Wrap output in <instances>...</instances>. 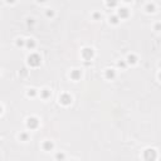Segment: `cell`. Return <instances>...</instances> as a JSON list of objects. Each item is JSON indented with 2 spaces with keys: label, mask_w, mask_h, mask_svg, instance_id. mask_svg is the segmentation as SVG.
Wrapping results in <instances>:
<instances>
[{
  "label": "cell",
  "mask_w": 161,
  "mask_h": 161,
  "mask_svg": "<svg viewBox=\"0 0 161 161\" xmlns=\"http://www.w3.org/2000/svg\"><path fill=\"white\" fill-rule=\"evenodd\" d=\"M156 157H157V154H156V151H155L154 148H147V150H145V152H144V159L146 161H155Z\"/></svg>",
  "instance_id": "1"
},
{
  "label": "cell",
  "mask_w": 161,
  "mask_h": 161,
  "mask_svg": "<svg viewBox=\"0 0 161 161\" xmlns=\"http://www.w3.org/2000/svg\"><path fill=\"white\" fill-rule=\"evenodd\" d=\"M40 57L38 56V54H30L29 57H28V63H29L30 67H38V66H40Z\"/></svg>",
  "instance_id": "2"
},
{
  "label": "cell",
  "mask_w": 161,
  "mask_h": 161,
  "mask_svg": "<svg viewBox=\"0 0 161 161\" xmlns=\"http://www.w3.org/2000/svg\"><path fill=\"white\" fill-rule=\"evenodd\" d=\"M38 125H39V121H38V118L37 117H29L28 118V121H27V126H28L29 128H31V130L37 128Z\"/></svg>",
  "instance_id": "3"
},
{
  "label": "cell",
  "mask_w": 161,
  "mask_h": 161,
  "mask_svg": "<svg viewBox=\"0 0 161 161\" xmlns=\"http://www.w3.org/2000/svg\"><path fill=\"white\" fill-rule=\"evenodd\" d=\"M82 57L86 59V60H89V59L93 58V49L92 48H84L82 50Z\"/></svg>",
  "instance_id": "4"
},
{
  "label": "cell",
  "mask_w": 161,
  "mask_h": 161,
  "mask_svg": "<svg viewBox=\"0 0 161 161\" xmlns=\"http://www.w3.org/2000/svg\"><path fill=\"white\" fill-rule=\"evenodd\" d=\"M59 101H60V103L62 104H69V103L72 102V97L69 96V94H67V93H64V94H62L60 96V98H59Z\"/></svg>",
  "instance_id": "5"
},
{
  "label": "cell",
  "mask_w": 161,
  "mask_h": 161,
  "mask_svg": "<svg viewBox=\"0 0 161 161\" xmlns=\"http://www.w3.org/2000/svg\"><path fill=\"white\" fill-rule=\"evenodd\" d=\"M81 76H82V72H81V71L74 69V71H72V73H71V78H72L73 81H78V79L81 78Z\"/></svg>",
  "instance_id": "6"
},
{
  "label": "cell",
  "mask_w": 161,
  "mask_h": 161,
  "mask_svg": "<svg viewBox=\"0 0 161 161\" xmlns=\"http://www.w3.org/2000/svg\"><path fill=\"white\" fill-rule=\"evenodd\" d=\"M118 16H120V18H127V16H128V10H127L126 8H121V9L118 10Z\"/></svg>",
  "instance_id": "7"
},
{
  "label": "cell",
  "mask_w": 161,
  "mask_h": 161,
  "mask_svg": "<svg viewBox=\"0 0 161 161\" xmlns=\"http://www.w3.org/2000/svg\"><path fill=\"white\" fill-rule=\"evenodd\" d=\"M115 76H116V73H115L113 69H107V71H106V78H107V79H113Z\"/></svg>",
  "instance_id": "8"
},
{
  "label": "cell",
  "mask_w": 161,
  "mask_h": 161,
  "mask_svg": "<svg viewBox=\"0 0 161 161\" xmlns=\"http://www.w3.org/2000/svg\"><path fill=\"white\" fill-rule=\"evenodd\" d=\"M43 148L45 151H50L52 148H53V142H50V141H45L43 144Z\"/></svg>",
  "instance_id": "9"
},
{
  "label": "cell",
  "mask_w": 161,
  "mask_h": 161,
  "mask_svg": "<svg viewBox=\"0 0 161 161\" xmlns=\"http://www.w3.org/2000/svg\"><path fill=\"white\" fill-rule=\"evenodd\" d=\"M136 62H137V57H136V56L130 54V56L127 57V63H130V64H135Z\"/></svg>",
  "instance_id": "10"
},
{
  "label": "cell",
  "mask_w": 161,
  "mask_h": 161,
  "mask_svg": "<svg viewBox=\"0 0 161 161\" xmlns=\"http://www.w3.org/2000/svg\"><path fill=\"white\" fill-rule=\"evenodd\" d=\"M25 45H27L29 49H33V48L35 47V42H34L33 39H28V40H27V43H25Z\"/></svg>",
  "instance_id": "11"
},
{
  "label": "cell",
  "mask_w": 161,
  "mask_h": 161,
  "mask_svg": "<svg viewBox=\"0 0 161 161\" xmlns=\"http://www.w3.org/2000/svg\"><path fill=\"white\" fill-rule=\"evenodd\" d=\"M64 157H66V155H64L63 152H57V154H56V159L58 161H63Z\"/></svg>",
  "instance_id": "12"
},
{
  "label": "cell",
  "mask_w": 161,
  "mask_h": 161,
  "mask_svg": "<svg viewBox=\"0 0 161 161\" xmlns=\"http://www.w3.org/2000/svg\"><path fill=\"white\" fill-rule=\"evenodd\" d=\"M42 97H43V98L50 97V91H49V89H43V91H42Z\"/></svg>",
  "instance_id": "13"
},
{
  "label": "cell",
  "mask_w": 161,
  "mask_h": 161,
  "mask_svg": "<svg viewBox=\"0 0 161 161\" xmlns=\"http://www.w3.org/2000/svg\"><path fill=\"white\" fill-rule=\"evenodd\" d=\"M110 22H111L112 24H117L118 23V16H116V15L111 16V18H110Z\"/></svg>",
  "instance_id": "14"
},
{
  "label": "cell",
  "mask_w": 161,
  "mask_h": 161,
  "mask_svg": "<svg viewBox=\"0 0 161 161\" xmlns=\"http://www.w3.org/2000/svg\"><path fill=\"white\" fill-rule=\"evenodd\" d=\"M35 94H37L35 89H29V91H28V96H29V97H34Z\"/></svg>",
  "instance_id": "15"
},
{
  "label": "cell",
  "mask_w": 161,
  "mask_h": 161,
  "mask_svg": "<svg viewBox=\"0 0 161 161\" xmlns=\"http://www.w3.org/2000/svg\"><path fill=\"white\" fill-rule=\"evenodd\" d=\"M146 9H147V12H148V13H150V12H154V9H155V6H154V5H152V4H147Z\"/></svg>",
  "instance_id": "16"
},
{
  "label": "cell",
  "mask_w": 161,
  "mask_h": 161,
  "mask_svg": "<svg viewBox=\"0 0 161 161\" xmlns=\"http://www.w3.org/2000/svg\"><path fill=\"white\" fill-rule=\"evenodd\" d=\"M20 140L22 141H27L28 140V135L27 133H20Z\"/></svg>",
  "instance_id": "17"
},
{
  "label": "cell",
  "mask_w": 161,
  "mask_h": 161,
  "mask_svg": "<svg viewBox=\"0 0 161 161\" xmlns=\"http://www.w3.org/2000/svg\"><path fill=\"white\" fill-rule=\"evenodd\" d=\"M24 40H23V39H18V40H16V45H18V47H23V45H24Z\"/></svg>",
  "instance_id": "18"
},
{
  "label": "cell",
  "mask_w": 161,
  "mask_h": 161,
  "mask_svg": "<svg viewBox=\"0 0 161 161\" xmlns=\"http://www.w3.org/2000/svg\"><path fill=\"white\" fill-rule=\"evenodd\" d=\"M118 67H121V68H125V67H126V63L121 60V62H118Z\"/></svg>",
  "instance_id": "19"
},
{
  "label": "cell",
  "mask_w": 161,
  "mask_h": 161,
  "mask_svg": "<svg viewBox=\"0 0 161 161\" xmlns=\"http://www.w3.org/2000/svg\"><path fill=\"white\" fill-rule=\"evenodd\" d=\"M53 15H54V13H53L52 10H48V12H47V16H53Z\"/></svg>",
  "instance_id": "20"
},
{
  "label": "cell",
  "mask_w": 161,
  "mask_h": 161,
  "mask_svg": "<svg viewBox=\"0 0 161 161\" xmlns=\"http://www.w3.org/2000/svg\"><path fill=\"white\" fill-rule=\"evenodd\" d=\"M107 5H108V6H115V5H116V1H112V3H107Z\"/></svg>",
  "instance_id": "21"
},
{
  "label": "cell",
  "mask_w": 161,
  "mask_h": 161,
  "mask_svg": "<svg viewBox=\"0 0 161 161\" xmlns=\"http://www.w3.org/2000/svg\"><path fill=\"white\" fill-rule=\"evenodd\" d=\"M100 16H101V15L98 14V13H94V14H93V18H94V19H98Z\"/></svg>",
  "instance_id": "22"
},
{
  "label": "cell",
  "mask_w": 161,
  "mask_h": 161,
  "mask_svg": "<svg viewBox=\"0 0 161 161\" xmlns=\"http://www.w3.org/2000/svg\"><path fill=\"white\" fill-rule=\"evenodd\" d=\"M34 22H33V19H28V24H33Z\"/></svg>",
  "instance_id": "23"
},
{
  "label": "cell",
  "mask_w": 161,
  "mask_h": 161,
  "mask_svg": "<svg viewBox=\"0 0 161 161\" xmlns=\"http://www.w3.org/2000/svg\"><path fill=\"white\" fill-rule=\"evenodd\" d=\"M1 112H3V107L0 106V115H1Z\"/></svg>",
  "instance_id": "24"
}]
</instances>
